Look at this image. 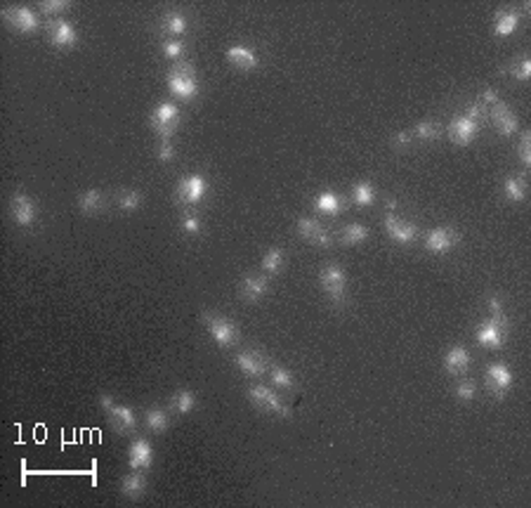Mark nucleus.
<instances>
[{
	"label": "nucleus",
	"instance_id": "nucleus-22",
	"mask_svg": "<svg viewBox=\"0 0 531 508\" xmlns=\"http://www.w3.org/2000/svg\"><path fill=\"white\" fill-rule=\"evenodd\" d=\"M444 369L451 376H463L470 369V352L466 345H453L444 355Z\"/></svg>",
	"mask_w": 531,
	"mask_h": 508
},
{
	"label": "nucleus",
	"instance_id": "nucleus-30",
	"mask_svg": "<svg viewBox=\"0 0 531 508\" xmlns=\"http://www.w3.org/2000/svg\"><path fill=\"white\" fill-rule=\"evenodd\" d=\"M284 261H286V251L284 248H279V246H272V248H267L264 251V256H262V272L264 274H276L281 270V265H284Z\"/></svg>",
	"mask_w": 531,
	"mask_h": 508
},
{
	"label": "nucleus",
	"instance_id": "nucleus-36",
	"mask_svg": "<svg viewBox=\"0 0 531 508\" xmlns=\"http://www.w3.org/2000/svg\"><path fill=\"white\" fill-rule=\"evenodd\" d=\"M439 123H437L435 119H423L416 123V128H413V137H418L420 142H435L437 137H439Z\"/></svg>",
	"mask_w": 531,
	"mask_h": 508
},
{
	"label": "nucleus",
	"instance_id": "nucleus-41",
	"mask_svg": "<svg viewBox=\"0 0 531 508\" xmlns=\"http://www.w3.org/2000/svg\"><path fill=\"white\" fill-rule=\"evenodd\" d=\"M38 8H41L43 14H62L64 10L71 8V3L69 0H43Z\"/></svg>",
	"mask_w": 531,
	"mask_h": 508
},
{
	"label": "nucleus",
	"instance_id": "nucleus-39",
	"mask_svg": "<svg viewBox=\"0 0 531 508\" xmlns=\"http://www.w3.org/2000/svg\"><path fill=\"white\" fill-rule=\"evenodd\" d=\"M519 161H522L524 170L531 168V132L524 130L522 140H519Z\"/></svg>",
	"mask_w": 531,
	"mask_h": 508
},
{
	"label": "nucleus",
	"instance_id": "nucleus-16",
	"mask_svg": "<svg viewBox=\"0 0 531 508\" xmlns=\"http://www.w3.org/2000/svg\"><path fill=\"white\" fill-rule=\"evenodd\" d=\"M10 215H12L19 227H31L36 223V203L24 192H14L10 196Z\"/></svg>",
	"mask_w": 531,
	"mask_h": 508
},
{
	"label": "nucleus",
	"instance_id": "nucleus-8",
	"mask_svg": "<svg viewBox=\"0 0 531 508\" xmlns=\"http://www.w3.org/2000/svg\"><path fill=\"white\" fill-rule=\"evenodd\" d=\"M3 19L12 26L14 31H21V33H36L41 29V19L38 14L33 12L31 8H24V5H10V8L3 10Z\"/></svg>",
	"mask_w": 531,
	"mask_h": 508
},
{
	"label": "nucleus",
	"instance_id": "nucleus-14",
	"mask_svg": "<svg viewBox=\"0 0 531 508\" xmlns=\"http://www.w3.org/2000/svg\"><path fill=\"white\" fill-rule=\"evenodd\" d=\"M298 234L302 236L305 241H309V244L314 246H324L329 248L331 244H333V236H331V232L324 227L319 220L314 218H298V225H295Z\"/></svg>",
	"mask_w": 531,
	"mask_h": 508
},
{
	"label": "nucleus",
	"instance_id": "nucleus-23",
	"mask_svg": "<svg viewBox=\"0 0 531 508\" xmlns=\"http://www.w3.org/2000/svg\"><path fill=\"white\" fill-rule=\"evenodd\" d=\"M312 203H314V211L324 215H338L342 208H345V201H342L335 192H319Z\"/></svg>",
	"mask_w": 531,
	"mask_h": 508
},
{
	"label": "nucleus",
	"instance_id": "nucleus-47",
	"mask_svg": "<svg viewBox=\"0 0 531 508\" xmlns=\"http://www.w3.org/2000/svg\"><path fill=\"white\" fill-rule=\"evenodd\" d=\"M385 213H397V199L395 196L385 199Z\"/></svg>",
	"mask_w": 531,
	"mask_h": 508
},
{
	"label": "nucleus",
	"instance_id": "nucleus-43",
	"mask_svg": "<svg viewBox=\"0 0 531 508\" xmlns=\"http://www.w3.org/2000/svg\"><path fill=\"white\" fill-rule=\"evenodd\" d=\"M180 227H182V232H187V234H191V236L198 234V232H201V223H198L196 213H185V215H182Z\"/></svg>",
	"mask_w": 531,
	"mask_h": 508
},
{
	"label": "nucleus",
	"instance_id": "nucleus-25",
	"mask_svg": "<svg viewBox=\"0 0 531 508\" xmlns=\"http://www.w3.org/2000/svg\"><path fill=\"white\" fill-rule=\"evenodd\" d=\"M145 489H147V478H145V473L142 471H132L121 480V492H123L125 496H130V499L142 496Z\"/></svg>",
	"mask_w": 531,
	"mask_h": 508
},
{
	"label": "nucleus",
	"instance_id": "nucleus-18",
	"mask_svg": "<svg viewBox=\"0 0 531 508\" xmlns=\"http://www.w3.org/2000/svg\"><path fill=\"white\" fill-rule=\"evenodd\" d=\"M269 291V277L267 274H246L239 281V294L246 303H258L267 296Z\"/></svg>",
	"mask_w": 531,
	"mask_h": 508
},
{
	"label": "nucleus",
	"instance_id": "nucleus-1",
	"mask_svg": "<svg viewBox=\"0 0 531 508\" xmlns=\"http://www.w3.org/2000/svg\"><path fill=\"white\" fill-rule=\"evenodd\" d=\"M482 119H484V107L479 102L470 104V109L466 114L456 116L451 119L449 123V140L453 145L458 147H468L470 142L477 137L479 132V125H482Z\"/></svg>",
	"mask_w": 531,
	"mask_h": 508
},
{
	"label": "nucleus",
	"instance_id": "nucleus-19",
	"mask_svg": "<svg viewBox=\"0 0 531 508\" xmlns=\"http://www.w3.org/2000/svg\"><path fill=\"white\" fill-rule=\"evenodd\" d=\"M491 121H494V128L501 132L503 137H512L519 128V119L517 114H512L506 107V102H499L496 107H491Z\"/></svg>",
	"mask_w": 531,
	"mask_h": 508
},
{
	"label": "nucleus",
	"instance_id": "nucleus-29",
	"mask_svg": "<svg viewBox=\"0 0 531 508\" xmlns=\"http://www.w3.org/2000/svg\"><path fill=\"white\" fill-rule=\"evenodd\" d=\"M116 203H118L121 211L132 213L145 203V194H142L140 190H121L118 194H116Z\"/></svg>",
	"mask_w": 531,
	"mask_h": 508
},
{
	"label": "nucleus",
	"instance_id": "nucleus-2",
	"mask_svg": "<svg viewBox=\"0 0 531 508\" xmlns=\"http://www.w3.org/2000/svg\"><path fill=\"white\" fill-rule=\"evenodd\" d=\"M319 286L333 305H345L347 296V272L338 263H329L319 272Z\"/></svg>",
	"mask_w": 531,
	"mask_h": 508
},
{
	"label": "nucleus",
	"instance_id": "nucleus-31",
	"mask_svg": "<svg viewBox=\"0 0 531 508\" xmlns=\"http://www.w3.org/2000/svg\"><path fill=\"white\" fill-rule=\"evenodd\" d=\"M170 407H173L175 414H189L196 409V395L191 390H177V393L170 397Z\"/></svg>",
	"mask_w": 531,
	"mask_h": 508
},
{
	"label": "nucleus",
	"instance_id": "nucleus-35",
	"mask_svg": "<svg viewBox=\"0 0 531 508\" xmlns=\"http://www.w3.org/2000/svg\"><path fill=\"white\" fill-rule=\"evenodd\" d=\"M350 199H352L354 206H371V203L375 201L373 185H368V182H357L350 192Z\"/></svg>",
	"mask_w": 531,
	"mask_h": 508
},
{
	"label": "nucleus",
	"instance_id": "nucleus-13",
	"mask_svg": "<svg viewBox=\"0 0 531 508\" xmlns=\"http://www.w3.org/2000/svg\"><path fill=\"white\" fill-rule=\"evenodd\" d=\"M484 380H486V388H489L494 395L501 397V395H506L508 390H510V385H512V380H515V376H512V372L508 369V364L491 362L489 367H486Z\"/></svg>",
	"mask_w": 531,
	"mask_h": 508
},
{
	"label": "nucleus",
	"instance_id": "nucleus-42",
	"mask_svg": "<svg viewBox=\"0 0 531 508\" xmlns=\"http://www.w3.org/2000/svg\"><path fill=\"white\" fill-rule=\"evenodd\" d=\"M156 156H158V161H161V163L173 161V159L177 156V149H175V145H173V140H161V142H158Z\"/></svg>",
	"mask_w": 531,
	"mask_h": 508
},
{
	"label": "nucleus",
	"instance_id": "nucleus-26",
	"mask_svg": "<svg viewBox=\"0 0 531 508\" xmlns=\"http://www.w3.org/2000/svg\"><path fill=\"white\" fill-rule=\"evenodd\" d=\"M503 192H506V199L512 203H522L524 196H527V180L524 175H508L506 182H503Z\"/></svg>",
	"mask_w": 531,
	"mask_h": 508
},
{
	"label": "nucleus",
	"instance_id": "nucleus-15",
	"mask_svg": "<svg viewBox=\"0 0 531 508\" xmlns=\"http://www.w3.org/2000/svg\"><path fill=\"white\" fill-rule=\"evenodd\" d=\"M48 41L54 48H74L79 43V31L74 29V24L66 19H52L48 21Z\"/></svg>",
	"mask_w": 531,
	"mask_h": 508
},
{
	"label": "nucleus",
	"instance_id": "nucleus-6",
	"mask_svg": "<svg viewBox=\"0 0 531 508\" xmlns=\"http://www.w3.org/2000/svg\"><path fill=\"white\" fill-rule=\"evenodd\" d=\"M99 405H102L104 414L109 416V421L114 423V428H118L121 433H132L137 428V416L130 407L125 405H116V400L112 395H102L99 397Z\"/></svg>",
	"mask_w": 531,
	"mask_h": 508
},
{
	"label": "nucleus",
	"instance_id": "nucleus-9",
	"mask_svg": "<svg viewBox=\"0 0 531 508\" xmlns=\"http://www.w3.org/2000/svg\"><path fill=\"white\" fill-rule=\"evenodd\" d=\"M206 190H208L206 178H203L201 173H191V175L180 178V182H177L175 199L180 203H189V206H194V203L201 201L203 194H206Z\"/></svg>",
	"mask_w": 531,
	"mask_h": 508
},
{
	"label": "nucleus",
	"instance_id": "nucleus-24",
	"mask_svg": "<svg viewBox=\"0 0 531 508\" xmlns=\"http://www.w3.org/2000/svg\"><path fill=\"white\" fill-rule=\"evenodd\" d=\"M79 211L83 215H95L99 211H104V203H107V199H104V192L99 190H85L83 194H79Z\"/></svg>",
	"mask_w": 531,
	"mask_h": 508
},
{
	"label": "nucleus",
	"instance_id": "nucleus-11",
	"mask_svg": "<svg viewBox=\"0 0 531 508\" xmlns=\"http://www.w3.org/2000/svg\"><path fill=\"white\" fill-rule=\"evenodd\" d=\"M385 232L395 244L399 246H408L416 241L418 236V227L413 223H406L402 220L397 213H385Z\"/></svg>",
	"mask_w": 531,
	"mask_h": 508
},
{
	"label": "nucleus",
	"instance_id": "nucleus-5",
	"mask_svg": "<svg viewBox=\"0 0 531 508\" xmlns=\"http://www.w3.org/2000/svg\"><path fill=\"white\" fill-rule=\"evenodd\" d=\"M149 123H152V130L161 140H173V135L177 132V123H180V109H177V104L165 99V102L156 104V109L149 114Z\"/></svg>",
	"mask_w": 531,
	"mask_h": 508
},
{
	"label": "nucleus",
	"instance_id": "nucleus-12",
	"mask_svg": "<svg viewBox=\"0 0 531 508\" xmlns=\"http://www.w3.org/2000/svg\"><path fill=\"white\" fill-rule=\"evenodd\" d=\"M461 241V234H458V230L453 227H437V230H430L428 234H425V248H428L430 253H437V256H441V253H449L453 246Z\"/></svg>",
	"mask_w": 531,
	"mask_h": 508
},
{
	"label": "nucleus",
	"instance_id": "nucleus-7",
	"mask_svg": "<svg viewBox=\"0 0 531 508\" xmlns=\"http://www.w3.org/2000/svg\"><path fill=\"white\" fill-rule=\"evenodd\" d=\"M248 400H251L258 409L272 412L281 418H291L289 405H284V402L279 400V395H276L272 388H267V385H260V383L251 385V388H248Z\"/></svg>",
	"mask_w": 531,
	"mask_h": 508
},
{
	"label": "nucleus",
	"instance_id": "nucleus-40",
	"mask_svg": "<svg viewBox=\"0 0 531 508\" xmlns=\"http://www.w3.org/2000/svg\"><path fill=\"white\" fill-rule=\"evenodd\" d=\"M163 54L168 59H180L185 54V43L180 38H168V41H163Z\"/></svg>",
	"mask_w": 531,
	"mask_h": 508
},
{
	"label": "nucleus",
	"instance_id": "nucleus-46",
	"mask_svg": "<svg viewBox=\"0 0 531 508\" xmlns=\"http://www.w3.org/2000/svg\"><path fill=\"white\" fill-rule=\"evenodd\" d=\"M501 102V97H499V92L494 90V88H486V90L482 92V97H479V104H486V107H496V104Z\"/></svg>",
	"mask_w": 531,
	"mask_h": 508
},
{
	"label": "nucleus",
	"instance_id": "nucleus-4",
	"mask_svg": "<svg viewBox=\"0 0 531 508\" xmlns=\"http://www.w3.org/2000/svg\"><path fill=\"white\" fill-rule=\"evenodd\" d=\"M203 324H206L208 334L213 336V341L220 347H234L236 343H239L241 334H239V327H236L234 319L203 310Z\"/></svg>",
	"mask_w": 531,
	"mask_h": 508
},
{
	"label": "nucleus",
	"instance_id": "nucleus-20",
	"mask_svg": "<svg viewBox=\"0 0 531 508\" xmlns=\"http://www.w3.org/2000/svg\"><path fill=\"white\" fill-rule=\"evenodd\" d=\"M154 461V447L149 445L147 438H137L132 440L130 449H128V463L132 471H147Z\"/></svg>",
	"mask_w": 531,
	"mask_h": 508
},
{
	"label": "nucleus",
	"instance_id": "nucleus-34",
	"mask_svg": "<svg viewBox=\"0 0 531 508\" xmlns=\"http://www.w3.org/2000/svg\"><path fill=\"white\" fill-rule=\"evenodd\" d=\"M269 378H272V385H276V388H281V390L295 388V378H293V374L286 367H281V364L272 362V367H269Z\"/></svg>",
	"mask_w": 531,
	"mask_h": 508
},
{
	"label": "nucleus",
	"instance_id": "nucleus-21",
	"mask_svg": "<svg viewBox=\"0 0 531 508\" xmlns=\"http://www.w3.org/2000/svg\"><path fill=\"white\" fill-rule=\"evenodd\" d=\"M227 62H231L236 69H241V71H253V69H258L260 57L251 45H241V43H236V45L227 48Z\"/></svg>",
	"mask_w": 531,
	"mask_h": 508
},
{
	"label": "nucleus",
	"instance_id": "nucleus-37",
	"mask_svg": "<svg viewBox=\"0 0 531 508\" xmlns=\"http://www.w3.org/2000/svg\"><path fill=\"white\" fill-rule=\"evenodd\" d=\"M453 395L458 397L461 402H472L475 397H477V383L475 380H461V383H456V390H453Z\"/></svg>",
	"mask_w": 531,
	"mask_h": 508
},
{
	"label": "nucleus",
	"instance_id": "nucleus-3",
	"mask_svg": "<svg viewBox=\"0 0 531 508\" xmlns=\"http://www.w3.org/2000/svg\"><path fill=\"white\" fill-rule=\"evenodd\" d=\"M168 90L177 99H185V102H191L198 95V79L191 64L185 62L173 66V71L168 74Z\"/></svg>",
	"mask_w": 531,
	"mask_h": 508
},
{
	"label": "nucleus",
	"instance_id": "nucleus-38",
	"mask_svg": "<svg viewBox=\"0 0 531 508\" xmlns=\"http://www.w3.org/2000/svg\"><path fill=\"white\" fill-rule=\"evenodd\" d=\"M508 74H510L512 79L527 83V81L531 79V59H529V57H522L519 62H515V64L510 66V69H508Z\"/></svg>",
	"mask_w": 531,
	"mask_h": 508
},
{
	"label": "nucleus",
	"instance_id": "nucleus-27",
	"mask_svg": "<svg viewBox=\"0 0 531 508\" xmlns=\"http://www.w3.org/2000/svg\"><path fill=\"white\" fill-rule=\"evenodd\" d=\"M519 26V14L512 10V12H499L496 14V24H494V36L499 38H508L517 31Z\"/></svg>",
	"mask_w": 531,
	"mask_h": 508
},
{
	"label": "nucleus",
	"instance_id": "nucleus-10",
	"mask_svg": "<svg viewBox=\"0 0 531 508\" xmlns=\"http://www.w3.org/2000/svg\"><path fill=\"white\" fill-rule=\"evenodd\" d=\"M234 362L236 367L241 369L243 376H251V378H258V376H264L272 367L269 357H264L260 350H239L234 355Z\"/></svg>",
	"mask_w": 531,
	"mask_h": 508
},
{
	"label": "nucleus",
	"instance_id": "nucleus-32",
	"mask_svg": "<svg viewBox=\"0 0 531 508\" xmlns=\"http://www.w3.org/2000/svg\"><path fill=\"white\" fill-rule=\"evenodd\" d=\"M161 29L173 38L182 36V33H187V17L180 12H165L161 19Z\"/></svg>",
	"mask_w": 531,
	"mask_h": 508
},
{
	"label": "nucleus",
	"instance_id": "nucleus-33",
	"mask_svg": "<svg viewBox=\"0 0 531 508\" xmlns=\"http://www.w3.org/2000/svg\"><path fill=\"white\" fill-rule=\"evenodd\" d=\"M145 426L152 430V433H165L170 426V414L163 409H147Z\"/></svg>",
	"mask_w": 531,
	"mask_h": 508
},
{
	"label": "nucleus",
	"instance_id": "nucleus-28",
	"mask_svg": "<svg viewBox=\"0 0 531 508\" xmlns=\"http://www.w3.org/2000/svg\"><path fill=\"white\" fill-rule=\"evenodd\" d=\"M368 239V227L362 223H350L340 230V241L347 246H357V244H364Z\"/></svg>",
	"mask_w": 531,
	"mask_h": 508
},
{
	"label": "nucleus",
	"instance_id": "nucleus-44",
	"mask_svg": "<svg viewBox=\"0 0 531 508\" xmlns=\"http://www.w3.org/2000/svg\"><path fill=\"white\" fill-rule=\"evenodd\" d=\"M489 312H491V319H496V322H508L506 312H503V303H501L499 294H491L489 296Z\"/></svg>",
	"mask_w": 531,
	"mask_h": 508
},
{
	"label": "nucleus",
	"instance_id": "nucleus-45",
	"mask_svg": "<svg viewBox=\"0 0 531 508\" xmlns=\"http://www.w3.org/2000/svg\"><path fill=\"white\" fill-rule=\"evenodd\" d=\"M390 142H392V147H395V149H399V152H404V149L411 147V142H413V132H408V130L395 132Z\"/></svg>",
	"mask_w": 531,
	"mask_h": 508
},
{
	"label": "nucleus",
	"instance_id": "nucleus-17",
	"mask_svg": "<svg viewBox=\"0 0 531 508\" xmlns=\"http://www.w3.org/2000/svg\"><path fill=\"white\" fill-rule=\"evenodd\" d=\"M506 329H508V322H496V319H486L477 327L475 336H477V343L479 345H486V347H501L506 343Z\"/></svg>",
	"mask_w": 531,
	"mask_h": 508
}]
</instances>
